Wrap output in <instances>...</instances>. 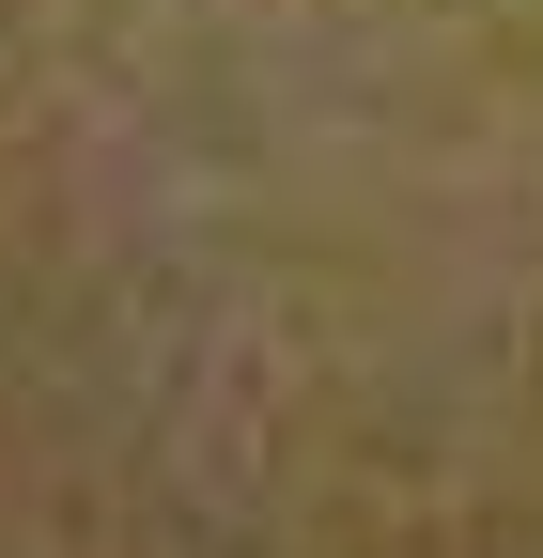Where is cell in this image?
<instances>
[{"label": "cell", "instance_id": "cell-1", "mask_svg": "<svg viewBox=\"0 0 543 558\" xmlns=\"http://www.w3.org/2000/svg\"><path fill=\"white\" fill-rule=\"evenodd\" d=\"M0 558H543V0H0Z\"/></svg>", "mask_w": 543, "mask_h": 558}]
</instances>
